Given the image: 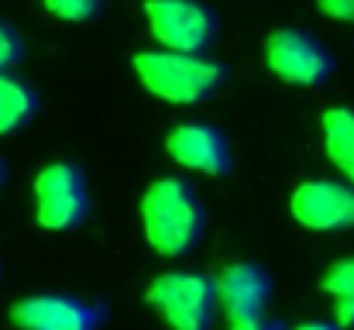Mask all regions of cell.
<instances>
[{"label": "cell", "mask_w": 354, "mask_h": 330, "mask_svg": "<svg viewBox=\"0 0 354 330\" xmlns=\"http://www.w3.org/2000/svg\"><path fill=\"white\" fill-rule=\"evenodd\" d=\"M21 38H17V31L7 24V21H0V69H10L17 59H21Z\"/></svg>", "instance_id": "15"}, {"label": "cell", "mask_w": 354, "mask_h": 330, "mask_svg": "<svg viewBox=\"0 0 354 330\" xmlns=\"http://www.w3.org/2000/svg\"><path fill=\"white\" fill-rule=\"evenodd\" d=\"M231 330H279L275 324H268L265 317H254V320H234Z\"/></svg>", "instance_id": "17"}, {"label": "cell", "mask_w": 354, "mask_h": 330, "mask_svg": "<svg viewBox=\"0 0 354 330\" xmlns=\"http://www.w3.org/2000/svg\"><path fill=\"white\" fill-rule=\"evenodd\" d=\"M296 330H341L337 324H327V320H310V324H299Z\"/></svg>", "instance_id": "18"}, {"label": "cell", "mask_w": 354, "mask_h": 330, "mask_svg": "<svg viewBox=\"0 0 354 330\" xmlns=\"http://www.w3.org/2000/svg\"><path fill=\"white\" fill-rule=\"evenodd\" d=\"M141 10L151 38L165 52L203 55L217 35V21L200 0H145Z\"/></svg>", "instance_id": "4"}, {"label": "cell", "mask_w": 354, "mask_h": 330, "mask_svg": "<svg viewBox=\"0 0 354 330\" xmlns=\"http://www.w3.org/2000/svg\"><path fill=\"white\" fill-rule=\"evenodd\" d=\"M131 69L151 97H158L165 104H179V107L210 100L224 83V69L214 59L186 55V52H165V48L138 52Z\"/></svg>", "instance_id": "2"}, {"label": "cell", "mask_w": 354, "mask_h": 330, "mask_svg": "<svg viewBox=\"0 0 354 330\" xmlns=\"http://www.w3.org/2000/svg\"><path fill=\"white\" fill-rule=\"evenodd\" d=\"M265 66L292 86H320L334 73L330 52L299 28H275L265 38Z\"/></svg>", "instance_id": "6"}, {"label": "cell", "mask_w": 354, "mask_h": 330, "mask_svg": "<svg viewBox=\"0 0 354 330\" xmlns=\"http://www.w3.org/2000/svg\"><path fill=\"white\" fill-rule=\"evenodd\" d=\"M0 186H3V162H0Z\"/></svg>", "instance_id": "19"}, {"label": "cell", "mask_w": 354, "mask_h": 330, "mask_svg": "<svg viewBox=\"0 0 354 330\" xmlns=\"http://www.w3.org/2000/svg\"><path fill=\"white\" fill-rule=\"evenodd\" d=\"M138 214H141L145 241L162 258L189 255L207 230V214L196 190L179 176H162L148 183V190L141 193Z\"/></svg>", "instance_id": "1"}, {"label": "cell", "mask_w": 354, "mask_h": 330, "mask_svg": "<svg viewBox=\"0 0 354 330\" xmlns=\"http://www.w3.org/2000/svg\"><path fill=\"white\" fill-rule=\"evenodd\" d=\"M324 293L334 296V313H337V327H354V255L337 258L327 272H324Z\"/></svg>", "instance_id": "13"}, {"label": "cell", "mask_w": 354, "mask_h": 330, "mask_svg": "<svg viewBox=\"0 0 354 330\" xmlns=\"http://www.w3.org/2000/svg\"><path fill=\"white\" fill-rule=\"evenodd\" d=\"M320 14H327L330 21H344L354 24V0H317Z\"/></svg>", "instance_id": "16"}, {"label": "cell", "mask_w": 354, "mask_h": 330, "mask_svg": "<svg viewBox=\"0 0 354 330\" xmlns=\"http://www.w3.org/2000/svg\"><path fill=\"white\" fill-rule=\"evenodd\" d=\"M320 134L330 165L354 186V107H330L320 117Z\"/></svg>", "instance_id": "11"}, {"label": "cell", "mask_w": 354, "mask_h": 330, "mask_svg": "<svg viewBox=\"0 0 354 330\" xmlns=\"http://www.w3.org/2000/svg\"><path fill=\"white\" fill-rule=\"evenodd\" d=\"M165 152L176 165L200 172V176H227L231 172V145H227L224 131H217L214 124H200V120L176 124L165 138Z\"/></svg>", "instance_id": "8"}, {"label": "cell", "mask_w": 354, "mask_h": 330, "mask_svg": "<svg viewBox=\"0 0 354 330\" xmlns=\"http://www.w3.org/2000/svg\"><path fill=\"white\" fill-rule=\"evenodd\" d=\"M214 289H217V310L227 313V324L254 320V317H265L272 279L254 262H234L214 279Z\"/></svg>", "instance_id": "10"}, {"label": "cell", "mask_w": 354, "mask_h": 330, "mask_svg": "<svg viewBox=\"0 0 354 330\" xmlns=\"http://www.w3.org/2000/svg\"><path fill=\"white\" fill-rule=\"evenodd\" d=\"M35 220L45 230H73L90 210L86 179L73 162H52L35 176Z\"/></svg>", "instance_id": "5"}, {"label": "cell", "mask_w": 354, "mask_h": 330, "mask_svg": "<svg viewBox=\"0 0 354 330\" xmlns=\"http://www.w3.org/2000/svg\"><path fill=\"white\" fill-rule=\"evenodd\" d=\"M145 300L172 330H210L217 317L214 279L200 272H165L148 286Z\"/></svg>", "instance_id": "3"}, {"label": "cell", "mask_w": 354, "mask_h": 330, "mask_svg": "<svg viewBox=\"0 0 354 330\" xmlns=\"http://www.w3.org/2000/svg\"><path fill=\"white\" fill-rule=\"evenodd\" d=\"M35 110H38L35 90L17 76H10L7 69H0V134L21 131L35 117Z\"/></svg>", "instance_id": "12"}, {"label": "cell", "mask_w": 354, "mask_h": 330, "mask_svg": "<svg viewBox=\"0 0 354 330\" xmlns=\"http://www.w3.org/2000/svg\"><path fill=\"white\" fill-rule=\"evenodd\" d=\"M289 214L306 230L354 227V186L344 179H306L292 190Z\"/></svg>", "instance_id": "7"}, {"label": "cell", "mask_w": 354, "mask_h": 330, "mask_svg": "<svg viewBox=\"0 0 354 330\" xmlns=\"http://www.w3.org/2000/svg\"><path fill=\"white\" fill-rule=\"evenodd\" d=\"M45 10L59 21H69V24H83V21H93L104 7V0H41Z\"/></svg>", "instance_id": "14"}, {"label": "cell", "mask_w": 354, "mask_h": 330, "mask_svg": "<svg viewBox=\"0 0 354 330\" xmlns=\"http://www.w3.org/2000/svg\"><path fill=\"white\" fill-rule=\"evenodd\" d=\"M10 324L17 330H97L100 310L86 300L45 293L17 300L10 306Z\"/></svg>", "instance_id": "9"}]
</instances>
